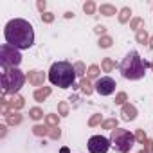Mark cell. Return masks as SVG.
I'll list each match as a JSON object with an SVG mask.
<instances>
[{
  "label": "cell",
  "instance_id": "obj_1",
  "mask_svg": "<svg viewBox=\"0 0 153 153\" xmlns=\"http://www.w3.org/2000/svg\"><path fill=\"white\" fill-rule=\"evenodd\" d=\"M4 36H6V42L11 47L18 49V51L29 49L34 43V29L24 18H13V20H9L6 24V27H4Z\"/></svg>",
  "mask_w": 153,
  "mask_h": 153
},
{
  "label": "cell",
  "instance_id": "obj_2",
  "mask_svg": "<svg viewBox=\"0 0 153 153\" xmlns=\"http://www.w3.org/2000/svg\"><path fill=\"white\" fill-rule=\"evenodd\" d=\"M149 65H151V63L146 61V59H142L137 51H130V52L124 56V59L121 61L119 70H121V74H123L124 79L137 81V79H142V78H144L146 68H148Z\"/></svg>",
  "mask_w": 153,
  "mask_h": 153
},
{
  "label": "cell",
  "instance_id": "obj_3",
  "mask_svg": "<svg viewBox=\"0 0 153 153\" xmlns=\"http://www.w3.org/2000/svg\"><path fill=\"white\" fill-rule=\"evenodd\" d=\"M76 70H74V65L68 63V61H56L51 65V70H49V81L59 88H68V87H74V79H76Z\"/></svg>",
  "mask_w": 153,
  "mask_h": 153
},
{
  "label": "cell",
  "instance_id": "obj_4",
  "mask_svg": "<svg viewBox=\"0 0 153 153\" xmlns=\"http://www.w3.org/2000/svg\"><path fill=\"white\" fill-rule=\"evenodd\" d=\"M24 83H25V76H24L22 70H18V68L2 70V88H4V94L16 96V92L24 87Z\"/></svg>",
  "mask_w": 153,
  "mask_h": 153
},
{
  "label": "cell",
  "instance_id": "obj_5",
  "mask_svg": "<svg viewBox=\"0 0 153 153\" xmlns=\"http://www.w3.org/2000/svg\"><path fill=\"white\" fill-rule=\"evenodd\" d=\"M110 144L115 151L119 153H128L133 144H135V135L130 133L128 130H123V128H115L112 133H110Z\"/></svg>",
  "mask_w": 153,
  "mask_h": 153
},
{
  "label": "cell",
  "instance_id": "obj_6",
  "mask_svg": "<svg viewBox=\"0 0 153 153\" xmlns=\"http://www.w3.org/2000/svg\"><path fill=\"white\" fill-rule=\"evenodd\" d=\"M20 63H22V54L18 49L11 47L9 43H4L0 47V65H2V70L18 68Z\"/></svg>",
  "mask_w": 153,
  "mask_h": 153
},
{
  "label": "cell",
  "instance_id": "obj_7",
  "mask_svg": "<svg viewBox=\"0 0 153 153\" xmlns=\"http://www.w3.org/2000/svg\"><path fill=\"white\" fill-rule=\"evenodd\" d=\"M110 139L103 135H92L88 139V151L90 153H106L110 149Z\"/></svg>",
  "mask_w": 153,
  "mask_h": 153
},
{
  "label": "cell",
  "instance_id": "obj_8",
  "mask_svg": "<svg viewBox=\"0 0 153 153\" xmlns=\"http://www.w3.org/2000/svg\"><path fill=\"white\" fill-rule=\"evenodd\" d=\"M115 81L112 78H108V76H105V78H99L94 85V90L99 94V96H112L115 92Z\"/></svg>",
  "mask_w": 153,
  "mask_h": 153
},
{
  "label": "cell",
  "instance_id": "obj_9",
  "mask_svg": "<svg viewBox=\"0 0 153 153\" xmlns=\"http://www.w3.org/2000/svg\"><path fill=\"white\" fill-rule=\"evenodd\" d=\"M27 79L33 87H42L45 81V74L42 70H29L27 72Z\"/></svg>",
  "mask_w": 153,
  "mask_h": 153
},
{
  "label": "cell",
  "instance_id": "obj_10",
  "mask_svg": "<svg viewBox=\"0 0 153 153\" xmlns=\"http://www.w3.org/2000/svg\"><path fill=\"white\" fill-rule=\"evenodd\" d=\"M121 115H123V121H133L137 117V108L130 103H126L121 110Z\"/></svg>",
  "mask_w": 153,
  "mask_h": 153
},
{
  "label": "cell",
  "instance_id": "obj_11",
  "mask_svg": "<svg viewBox=\"0 0 153 153\" xmlns=\"http://www.w3.org/2000/svg\"><path fill=\"white\" fill-rule=\"evenodd\" d=\"M51 94H52V88H51V87H42V88H38L33 96H34V99H36L38 103H42V101H45Z\"/></svg>",
  "mask_w": 153,
  "mask_h": 153
},
{
  "label": "cell",
  "instance_id": "obj_12",
  "mask_svg": "<svg viewBox=\"0 0 153 153\" xmlns=\"http://www.w3.org/2000/svg\"><path fill=\"white\" fill-rule=\"evenodd\" d=\"M24 105H25V99H24L22 96H13L11 101H9V108H11V112H18V110H22Z\"/></svg>",
  "mask_w": 153,
  "mask_h": 153
},
{
  "label": "cell",
  "instance_id": "obj_13",
  "mask_svg": "<svg viewBox=\"0 0 153 153\" xmlns=\"http://www.w3.org/2000/svg\"><path fill=\"white\" fill-rule=\"evenodd\" d=\"M6 121H7V124H11V126H18V124L22 123V114H20V112H9V114L6 115Z\"/></svg>",
  "mask_w": 153,
  "mask_h": 153
},
{
  "label": "cell",
  "instance_id": "obj_14",
  "mask_svg": "<svg viewBox=\"0 0 153 153\" xmlns=\"http://www.w3.org/2000/svg\"><path fill=\"white\" fill-rule=\"evenodd\" d=\"M99 13H101L103 16H114V15H117V9H115V6H112V4H101Z\"/></svg>",
  "mask_w": 153,
  "mask_h": 153
},
{
  "label": "cell",
  "instance_id": "obj_15",
  "mask_svg": "<svg viewBox=\"0 0 153 153\" xmlns=\"http://www.w3.org/2000/svg\"><path fill=\"white\" fill-rule=\"evenodd\" d=\"M49 130H51V126H47V124H34V126H33V133H34L36 137H45V135H49Z\"/></svg>",
  "mask_w": 153,
  "mask_h": 153
},
{
  "label": "cell",
  "instance_id": "obj_16",
  "mask_svg": "<svg viewBox=\"0 0 153 153\" xmlns=\"http://www.w3.org/2000/svg\"><path fill=\"white\" fill-rule=\"evenodd\" d=\"M45 123H47V126H51V128H58V124H59V115H56V114H47V115H45Z\"/></svg>",
  "mask_w": 153,
  "mask_h": 153
},
{
  "label": "cell",
  "instance_id": "obj_17",
  "mask_svg": "<svg viewBox=\"0 0 153 153\" xmlns=\"http://www.w3.org/2000/svg\"><path fill=\"white\" fill-rule=\"evenodd\" d=\"M135 40H137V43H149V36H148V33H146V29H140V31H137V34H135Z\"/></svg>",
  "mask_w": 153,
  "mask_h": 153
},
{
  "label": "cell",
  "instance_id": "obj_18",
  "mask_svg": "<svg viewBox=\"0 0 153 153\" xmlns=\"http://www.w3.org/2000/svg\"><path fill=\"white\" fill-rule=\"evenodd\" d=\"M101 68H103V72H112V70L115 68L114 59H112V58H105V59L101 61Z\"/></svg>",
  "mask_w": 153,
  "mask_h": 153
},
{
  "label": "cell",
  "instance_id": "obj_19",
  "mask_svg": "<svg viewBox=\"0 0 153 153\" xmlns=\"http://www.w3.org/2000/svg\"><path fill=\"white\" fill-rule=\"evenodd\" d=\"M79 87H81V90H83V94H87V96H90V94L94 92V87L90 85V81H88V78H83V79H81V83H79Z\"/></svg>",
  "mask_w": 153,
  "mask_h": 153
},
{
  "label": "cell",
  "instance_id": "obj_20",
  "mask_svg": "<svg viewBox=\"0 0 153 153\" xmlns=\"http://www.w3.org/2000/svg\"><path fill=\"white\" fill-rule=\"evenodd\" d=\"M130 16H131V9H130V7H123V9L119 11V22H121V24H126V22L130 20Z\"/></svg>",
  "mask_w": 153,
  "mask_h": 153
},
{
  "label": "cell",
  "instance_id": "obj_21",
  "mask_svg": "<svg viewBox=\"0 0 153 153\" xmlns=\"http://www.w3.org/2000/svg\"><path fill=\"white\" fill-rule=\"evenodd\" d=\"M29 117H31L33 121H40V119L43 117V110H42V108H38V106H34V108H31V110H29Z\"/></svg>",
  "mask_w": 153,
  "mask_h": 153
},
{
  "label": "cell",
  "instance_id": "obj_22",
  "mask_svg": "<svg viewBox=\"0 0 153 153\" xmlns=\"http://www.w3.org/2000/svg\"><path fill=\"white\" fill-rule=\"evenodd\" d=\"M105 121H103V115L101 114H94L90 119H88V126L90 128H94V126H97V124H103Z\"/></svg>",
  "mask_w": 153,
  "mask_h": 153
},
{
  "label": "cell",
  "instance_id": "obj_23",
  "mask_svg": "<svg viewBox=\"0 0 153 153\" xmlns=\"http://www.w3.org/2000/svg\"><path fill=\"white\" fill-rule=\"evenodd\" d=\"M130 29H135V31H140V29H144V20L142 18H133L131 22H130Z\"/></svg>",
  "mask_w": 153,
  "mask_h": 153
},
{
  "label": "cell",
  "instance_id": "obj_24",
  "mask_svg": "<svg viewBox=\"0 0 153 153\" xmlns=\"http://www.w3.org/2000/svg\"><path fill=\"white\" fill-rule=\"evenodd\" d=\"M97 76H99V67L97 65H90L88 70H87V78L88 79H94V78H97Z\"/></svg>",
  "mask_w": 153,
  "mask_h": 153
},
{
  "label": "cell",
  "instance_id": "obj_25",
  "mask_svg": "<svg viewBox=\"0 0 153 153\" xmlns=\"http://www.w3.org/2000/svg\"><path fill=\"white\" fill-rule=\"evenodd\" d=\"M112 43H114L112 36H101L99 38V47L101 49H108V47H112Z\"/></svg>",
  "mask_w": 153,
  "mask_h": 153
},
{
  "label": "cell",
  "instance_id": "obj_26",
  "mask_svg": "<svg viewBox=\"0 0 153 153\" xmlns=\"http://www.w3.org/2000/svg\"><path fill=\"white\" fill-rule=\"evenodd\" d=\"M101 126H103V130H110V131H114V130L117 128V119H106Z\"/></svg>",
  "mask_w": 153,
  "mask_h": 153
},
{
  "label": "cell",
  "instance_id": "obj_27",
  "mask_svg": "<svg viewBox=\"0 0 153 153\" xmlns=\"http://www.w3.org/2000/svg\"><path fill=\"white\" fill-rule=\"evenodd\" d=\"M58 114H59L61 117L68 115V103H67V101H61V103H58Z\"/></svg>",
  "mask_w": 153,
  "mask_h": 153
},
{
  "label": "cell",
  "instance_id": "obj_28",
  "mask_svg": "<svg viewBox=\"0 0 153 153\" xmlns=\"http://www.w3.org/2000/svg\"><path fill=\"white\" fill-rule=\"evenodd\" d=\"M83 11H85L87 15H94V13H96V4L92 2V0H88V2L83 4Z\"/></svg>",
  "mask_w": 153,
  "mask_h": 153
},
{
  "label": "cell",
  "instance_id": "obj_29",
  "mask_svg": "<svg viewBox=\"0 0 153 153\" xmlns=\"http://www.w3.org/2000/svg\"><path fill=\"white\" fill-rule=\"evenodd\" d=\"M74 70H76V74H78V76H85V72H87V68H85V63H83V61L74 63Z\"/></svg>",
  "mask_w": 153,
  "mask_h": 153
},
{
  "label": "cell",
  "instance_id": "obj_30",
  "mask_svg": "<svg viewBox=\"0 0 153 153\" xmlns=\"http://www.w3.org/2000/svg\"><path fill=\"white\" fill-rule=\"evenodd\" d=\"M135 140H137V142H140V144H144V142L148 140L146 131H144V130H137V131H135Z\"/></svg>",
  "mask_w": 153,
  "mask_h": 153
},
{
  "label": "cell",
  "instance_id": "obj_31",
  "mask_svg": "<svg viewBox=\"0 0 153 153\" xmlns=\"http://www.w3.org/2000/svg\"><path fill=\"white\" fill-rule=\"evenodd\" d=\"M126 101H128V96H126V92H119L117 96H115V105H126Z\"/></svg>",
  "mask_w": 153,
  "mask_h": 153
},
{
  "label": "cell",
  "instance_id": "obj_32",
  "mask_svg": "<svg viewBox=\"0 0 153 153\" xmlns=\"http://www.w3.org/2000/svg\"><path fill=\"white\" fill-rule=\"evenodd\" d=\"M49 137L54 139V140H58V139L61 137V130H59V128H51V130H49Z\"/></svg>",
  "mask_w": 153,
  "mask_h": 153
},
{
  "label": "cell",
  "instance_id": "obj_33",
  "mask_svg": "<svg viewBox=\"0 0 153 153\" xmlns=\"http://www.w3.org/2000/svg\"><path fill=\"white\" fill-rule=\"evenodd\" d=\"M42 22H43V24H52V22H54V15L49 13V11L43 13V15H42Z\"/></svg>",
  "mask_w": 153,
  "mask_h": 153
},
{
  "label": "cell",
  "instance_id": "obj_34",
  "mask_svg": "<svg viewBox=\"0 0 153 153\" xmlns=\"http://www.w3.org/2000/svg\"><path fill=\"white\" fill-rule=\"evenodd\" d=\"M36 7L42 11V15L47 13V11H45V9H47V2H45V0H38V2H36Z\"/></svg>",
  "mask_w": 153,
  "mask_h": 153
},
{
  "label": "cell",
  "instance_id": "obj_35",
  "mask_svg": "<svg viewBox=\"0 0 153 153\" xmlns=\"http://www.w3.org/2000/svg\"><path fill=\"white\" fill-rule=\"evenodd\" d=\"M144 149H146V151H149V153L153 151V140H151V139H148V140L144 142Z\"/></svg>",
  "mask_w": 153,
  "mask_h": 153
},
{
  "label": "cell",
  "instance_id": "obj_36",
  "mask_svg": "<svg viewBox=\"0 0 153 153\" xmlns=\"http://www.w3.org/2000/svg\"><path fill=\"white\" fill-rule=\"evenodd\" d=\"M97 34H101V36H105V33H106V27L105 25H96V29H94Z\"/></svg>",
  "mask_w": 153,
  "mask_h": 153
},
{
  "label": "cell",
  "instance_id": "obj_37",
  "mask_svg": "<svg viewBox=\"0 0 153 153\" xmlns=\"http://www.w3.org/2000/svg\"><path fill=\"white\" fill-rule=\"evenodd\" d=\"M0 135H2V137L6 135V124H2V126H0Z\"/></svg>",
  "mask_w": 153,
  "mask_h": 153
},
{
  "label": "cell",
  "instance_id": "obj_38",
  "mask_svg": "<svg viewBox=\"0 0 153 153\" xmlns=\"http://www.w3.org/2000/svg\"><path fill=\"white\" fill-rule=\"evenodd\" d=\"M72 16H74V13H70V11L65 13V18H72Z\"/></svg>",
  "mask_w": 153,
  "mask_h": 153
},
{
  "label": "cell",
  "instance_id": "obj_39",
  "mask_svg": "<svg viewBox=\"0 0 153 153\" xmlns=\"http://www.w3.org/2000/svg\"><path fill=\"white\" fill-rule=\"evenodd\" d=\"M148 45H149V49H153V36L149 38V43H148Z\"/></svg>",
  "mask_w": 153,
  "mask_h": 153
},
{
  "label": "cell",
  "instance_id": "obj_40",
  "mask_svg": "<svg viewBox=\"0 0 153 153\" xmlns=\"http://www.w3.org/2000/svg\"><path fill=\"white\" fill-rule=\"evenodd\" d=\"M59 153H68V148H61V151Z\"/></svg>",
  "mask_w": 153,
  "mask_h": 153
},
{
  "label": "cell",
  "instance_id": "obj_41",
  "mask_svg": "<svg viewBox=\"0 0 153 153\" xmlns=\"http://www.w3.org/2000/svg\"><path fill=\"white\" fill-rule=\"evenodd\" d=\"M139 153H149V151H146V149H144V148H142V149H140V151H139Z\"/></svg>",
  "mask_w": 153,
  "mask_h": 153
},
{
  "label": "cell",
  "instance_id": "obj_42",
  "mask_svg": "<svg viewBox=\"0 0 153 153\" xmlns=\"http://www.w3.org/2000/svg\"><path fill=\"white\" fill-rule=\"evenodd\" d=\"M149 67H151V68H153V63H151V65H149Z\"/></svg>",
  "mask_w": 153,
  "mask_h": 153
}]
</instances>
